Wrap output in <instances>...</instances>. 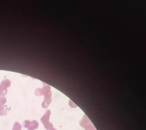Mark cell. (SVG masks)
Returning a JSON list of instances; mask_svg holds the SVG:
<instances>
[{
  "instance_id": "6da1fadb",
  "label": "cell",
  "mask_w": 146,
  "mask_h": 130,
  "mask_svg": "<svg viewBox=\"0 0 146 130\" xmlns=\"http://www.w3.org/2000/svg\"><path fill=\"white\" fill-rule=\"evenodd\" d=\"M50 114V111L49 109L47 110L40 119V121L44 126L45 128L47 129L53 127V124L49 121Z\"/></svg>"
},
{
  "instance_id": "7a4b0ae2",
  "label": "cell",
  "mask_w": 146,
  "mask_h": 130,
  "mask_svg": "<svg viewBox=\"0 0 146 130\" xmlns=\"http://www.w3.org/2000/svg\"><path fill=\"white\" fill-rule=\"evenodd\" d=\"M23 125L24 127L27 128L28 130H35L38 129L39 127V123L35 120L30 121L27 120L24 121Z\"/></svg>"
},
{
  "instance_id": "3957f363",
  "label": "cell",
  "mask_w": 146,
  "mask_h": 130,
  "mask_svg": "<svg viewBox=\"0 0 146 130\" xmlns=\"http://www.w3.org/2000/svg\"><path fill=\"white\" fill-rule=\"evenodd\" d=\"M44 84L43 87L42 89L38 88L36 89L35 94L36 96H40L42 95H44L50 91V86L46 84Z\"/></svg>"
},
{
  "instance_id": "277c9868",
  "label": "cell",
  "mask_w": 146,
  "mask_h": 130,
  "mask_svg": "<svg viewBox=\"0 0 146 130\" xmlns=\"http://www.w3.org/2000/svg\"><path fill=\"white\" fill-rule=\"evenodd\" d=\"M52 93L51 91L48 93L44 95V100L42 104V106L44 108H48V106L52 102Z\"/></svg>"
},
{
  "instance_id": "5b68a950",
  "label": "cell",
  "mask_w": 146,
  "mask_h": 130,
  "mask_svg": "<svg viewBox=\"0 0 146 130\" xmlns=\"http://www.w3.org/2000/svg\"><path fill=\"white\" fill-rule=\"evenodd\" d=\"M80 125L85 129H88L93 126L92 123L90 122V120L88 118L86 115L84 116L83 119L80 122Z\"/></svg>"
},
{
  "instance_id": "8992f818",
  "label": "cell",
  "mask_w": 146,
  "mask_h": 130,
  "mask_svg": "<svg viewBox=\"0 0 146 130\" xmlns=\"http://www.w3.org/2000/svg\"><path fill=\"white\" fill-rule=\"evenodd\" d=\"M22 126L19 122H16L13 125L12 130H21Z\"/></svg>"
},
{
  "instance_id": "52a82bcc",
  "label": "cell",
  "mask_w": 146,
  "mask_h": 130,
  "mask_svg": "<svg viewBox=\"0 0 146 130\" xmlns=\"http://www.w3.org/2000/svg\"><path fill=\"white\" fill-rule=\"evenodd\" d=\"M86 130H96V129H95V128L94 127V126L91 127H90L89 128H88Z\"/></svg>"
},
{
  "instance_id": "ba28073f",
  "label": "cell",
  "mask_w": 146,
  "mask_h": 130,
  "mask_svg": "<svg viewBox=\"0 0 146 130\" xmlns=\"http://www.w3.org/2000/svg\"><path fill=\"white\" fill-rule=\"evenodd\" d=\"M47 130H56V129L55 128H52L47 129Z\"/></svg>"
}]
</instances>
